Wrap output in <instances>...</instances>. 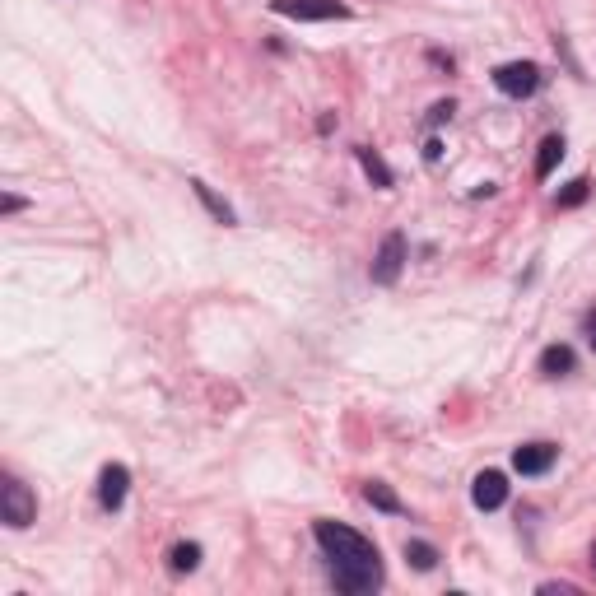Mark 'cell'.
<instances>
[{
	"instance_id": "cell-1",
	"label": "cell",
	"mask_w": 596,
	"mask_h": 596,
	"mask_svg": "<svg viewBox=\"0 0 596 596\" xmlns=\"http://www.w3.org/2000/svg\"><path fill=\"white\" fill-rule=\"evenodd\" d=\"M312 536H317V545L326 550V559H331V578H336L340 592H373V587H382V559H378V545L364 541L354 527H345V522H317L312 527Z\"/></svg>"
},
{
	"instance_id": "cell-2",
	"label": "cell",
	"mask_w": 596,
	"mask_h": 596,
	"mask_svg": "<svg viewBox=\"0 0 596 596\" xmlns=\"http://www.w3.org/2000/svg\"><path fill=\"white\" fill-rule=\"evenodd\" d=\"M0 517H5V527H14V531L33 527V517H38V499H33V489H28L24 480H14V475L0 480Z\"/></svg>"
},
{
	"instance_id": "cell-3",
	"label": "cell",
	"mask_w": 596,
	"mask_h": 596,
	"mask_svg": "<svg viewBox=\"0 0 596 596\" xmlns=\"http://www.w3.org/2000/svg\"><path fill=\"white\" fill-rule=\"evenodd\" d=\"M275 14L298 19V24H326V19H350V5L340 0H271Z\"/></svg>"
},
{
	"instance_id": "cell-4",
	"label": "cell",
	"mask_w": 596,
	"mask_h": 596,
	"mask_svg": "<svg viewBox=\"0 0 596 596\" xmlns=\"http://www.w3.org/2000/svg\"><path fill=\"white\" fill-rule=\"evenodd\" d=\"M494 89L508 98H531L541 89V66L536 61H508V66L494 70Z\"/></svg>"
},
{
	"instance_id": "cell-5",
	"label": "cell",
	"mask_w": 596,
	"mask_h": 596,
	"mask_svg": "<svg viewBox=\"0 0 596 596\" xmlns=\"http://www.w3.org/2000/svg\"><path fill=\"white\" fill-rule=\"evenodd\" d=\"M401 266H406V233H387L373 257V280L378 285H396L401 280Z\"/></svg>"
},
{
	"instance_id": "cell-6",
	"label": "cell",
	"mask_w": 596,
	"mask_h": 596,
	"mask_svg": "<svg viewBox=\"0 0 596 596\" xmlns=\"http://www.w3.org/2000/svg\"><path fill=\"white\" fill-rule=\"evenodd\" d=\"M471 499H475V508H485V513L503 508V499H508V480H503V471H480L475 475Z\"/></svg>"
},
{
	"instance_id": "cell-7",
	"label": "cell",
	"mask_w": 596,
	"mask_h": 596,
	"mask_svg": "<svg viewBox=\"0 0 596 596\" xmlns=\"http://www.w3.org/2000/svg\"><path fill=\"white\" fill-rule=\"evenodd\" d=\"M126 485H131V471H126V466H103V475H98V503H103L108 513H117L126 503Z\"/></svg>"
},
{
	"instance_id": "cell-8",
	"label": "cell",
	"mask_w": 596,
	"mask_h": 596,
	"mask_svg": "<svg viewBox=\"0 0 596 596\" xmlns=\"http://www.w3.org/2000/svg\"><path fill=\"white\" fill-rule=\"evenodd\" d=\"M555 452H559L555 443H522L513 452V466L522 475H545L550 466H555Z\"/></svg>"
},
{
	"instance_id": "cell-9",
	"label": "cell",
	"mask_w": 596,
	"mask_h": 596,
	"mask_svg": "<svg viewBox=\"0 0 596 596\" xmlns=\"http://www.w3.org/2000/svg\"><path fill=\"white\" fill-rule=\"evenodd\" d=\"M541 373L545 378H564V373H573V350L569 345H550V350L541 354Z\"/></svg>"
},
{
	"instance_id": "cell-10",
	"label": "cell",
	"mask_w": 596,
	"mask_h": 596,
	"mask_svg": "<svg viewBox=\"0 0 596 596\" xmlns=\"http://www.w3.org/2000/svg\"><path fill=\"white\" fill-rule=\"evenodd\" d=\"M354 154H359V163H364V173L373 177V187H382V191H387V187H392V182H396V177H392V168H387V163H382V159H378V154H373V149H368V145H359V149H354Z\"/></svg>"
},
{
	"instance_id": "cell-11",
	"label": "cell",
	"mask_w": 596,
	"mask_h": 596,
	"mask_svg": "<svg viewBox=\"0 0 596 596\" xmlns=\"http://www.w3.org/2000/svg\"><path fill=\"white\" fill-rule=\"evenodd\" d=\"M191 191L201 196V205H205V210H210V215L219 219V224H233V205H229V201H219V196H215V191H210V187H205L201 177L191 182Z\"/></svg>"
},
{
	"instance_id": "cell-12",
	"label": "cell",
	"mask_w": 596,
	"mask_h": 596,
	"mask_svg": "<svg viewBox=\"0 0 596 596\" xmlns=\"http://www.w3.org/2000/svg\"><path fill=\"white\" fill-rule=\"evenodd\" d=\"M559 159H564V140H559V136L541 140V154H536V177H550Z\"/></svg>"
},
{
	"instance_id": "cell-13",
	"label": "cell",
	"mask_w": 596,
	"mask_h": 596,
	"mask_svg": "<svg viewBox=\"0 0 596 596\" xmlns=\"http://www.w3.org/2000/svg\"><path fill=\"white\" fill-rule=\"evenodd\" d=\"M364 499L373 503V508H382V513H401V499H396V494L382 485V480H368V485H364Z\"/></svg>"
},
{
	"instance_id": "cell-14",
	"label": "cell",
	"mask_w": 596,
	"mask_h": 596,
	"mask_svg": "<svg viewBox=\"0 0 596 596\" xmlns=\"http://www.w3.org/2000/svg\"><path fill=\"white\" fill-rule=\"evenodd\" d=\"M406 559H410V564H415L420 573H429V569L438 564V550H434L429 541H406Z\"/></svg>"
},
{
	"instance_id": "cell-15",
	"label": "cell",
	"mask_w": 596,
	"mask_h": 596,
	"mask_svg": "<svg viewBox=\"0 0 596 596\" xmlns=\"http://www.w3.org/2000/svg\"><path fill=\"white\" fill-rule=\"evenodd\" d=\"M587 196H592V182H587V177H573L569 187L559 191V210H573V205H583Z\"/></svg>"
},
{
	"instance_id": "cell-16",
	"label": "cell",
	"mask_w": 596,
	"mask_h": 596,
	"mask_svg": "<svg viewBox=\"0 0 596 596\" xmlns=\"http://www.w3.org/2000/svg\"><path fill=\"white\" fill-rule=\"evenodd\" d=\"M168 559H173V573H191V569H196V564H201V545H173V555H168Z\"/></svg>"
},
{
	"instance_id": "cell-17",
	"label": "cell",
	"mask_w": 596,
	"mask_h": 596,
	"mask_svg": "<svg viewBox=\"0 0 596 596\" xmlns=\"http://www.w3.org/2000/svg\"><path fill=\"white\" fill-rule=\"evenodd\" d=\"M447 117H452V103H434V117H429V126L447 122Z\"/></svg>"
},
{
	"instance_id": "cell-18",
	"label": "cell",
	"mask_w": 596,
	"mask_h": 596,
	"mask_svg": "<svg viewBox=\"0 0 596 596\" xmlns=\"http://www.w3.org/2000/svg\"><path fill=\"white\" fill-rule=\"evenodd\" d=\"M0 210H5V215H19V210H24V201H19V196H5V201H0Z\"/></svg>"
},
{
	"instance_id": "cell-19",
	"label": "cell",
	"mask_w": 596,
	"mask_h": 596,
	"mask_svg": "<svg viewBox=\"0 0 596 596\" xmlns=\"http://www.w3.org/2000/svg\"><path fill=\"white\" fill-rule=\"evenodd\" d=\"M587 340H592V350H596V317L587 322Z\"/></svg>"
},
{
	"instance_id": "cell-20",
	"label": "cell",
	"mask_w": 596,
	"mask_h": 596,
	"mask_svg": "<svg viewBox=\"0 0 596 596\" xmlns=\"http://www.w3.org/2000/svg\"><path fill=\"white\" fill-rule=\"evenodd\" d=\"M592 569H596V545H592Z\"/></svg>"
}]
</instances>
